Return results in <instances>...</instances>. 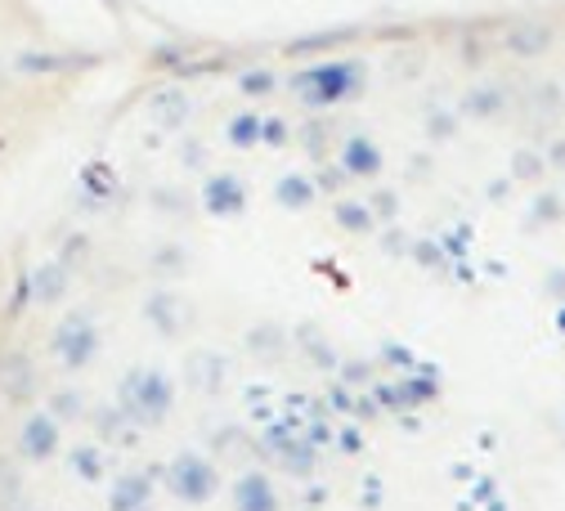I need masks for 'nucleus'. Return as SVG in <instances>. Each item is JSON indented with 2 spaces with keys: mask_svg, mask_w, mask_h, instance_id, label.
<instances>
[{
  "mask_svg": "<svg viewBox=\"0 0 565 511\" xmlns=\"http://www.w3.org/2000/svg\"><path fill=\"white\" fill-rule=\"evenodd\" d=\"M229 507L233 511H282V498H278V485L269 480V472L247 467L229 485Z\"/></svg>",
  "mask_w": 565,
  "mask_h": 511,
  "instance_id": "f257e3e1",
  "label": "nucleus"
},
{
  "mask_svg": "<svg viewBox=\"0 0 565 511\" xmlns=\"http://www.w3.org/2000/svg\"><path fill=\"white\" fill-rule=\"evenodd\" d=\"M337 224H342V229H350V234H364V229H368L372 220H368V211H364V207L346 202V207H337Z\"/></svg>",
  "mask_w": 565,
  "mask_h": 511,
  "instance_id": "7ed1b4c3",
  "label": "nucleus"
},
{
  "mask_svg": "<svg viewBox=\"0 0 565 511\" xmlns=\"http://www.w3.org/2000/svg\"><path fill=\"white\" fill-rule=\"evenodd\" d=\"M556 328H561V337H565V305H561V314H556Z\"/></svg>",
  "mask_w": 565,
  "mask_h": 511,
  "instance_id": "20e7f679",
  "label": "nucleus"
},
{
  "mask_svg": "<svg viewBox=\"0 0 565 511\" xmlns=\"http://www.w3.org/2000/svg\"><path fill=\"white\" fill-rule=\"evenodd\" d=\"M346 166L355 175H377V171H382V158H377V149L368 144V139H350V144H346Z\"/></svg>",
  "mask_w": 565,
  "mask_h": 511,
  "instance_id": "f03ea898",
  "label": "nucleus"
}]
</instances>
